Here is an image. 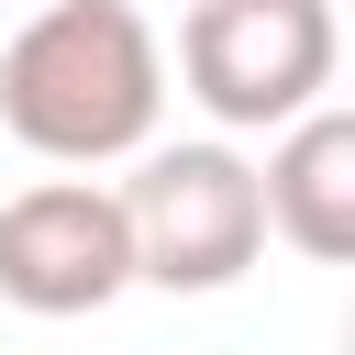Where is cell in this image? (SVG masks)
Listing matches in <instances>:
<instances>
[{
    "label": "cell",
    "instance_id": "cell-1",
    "mask_svg": "<svg viewBox=\"0 0 355 355\" xmlns=\"http://www.w3.org/2000/svg\"><path fill=\"white\" fill-rule=\"evenodd\" d=\"M166 111V44L133 0H44L0 55V122L44 166L144 155Z\"/></svg>",
    "mask_w": 355,
    "mask_h": 355
},
{
    "label": "cell",
    "instance_id": "cell-2",
    "mask_svg": "<svg viewBox=\"0 0 355 355\" xmlns=\"http://www.w3.org/2000/svg\"><path fill=\"white\" fill-rule=\"evenodd\" d=\"M344 33L333 0H189L178 22V78L222 133H277L311 100H333Z\"/></svg>",
    "mask_w": 355,
    "mask_h": 355
},
{
    "label": "cell",
    "instance_id": "cell-3",
    "mask_svg": "<svg viewBox=\"0 0 355 355\" xmlns=\"http://www.w3.org/2000/svg\"><path fill=\"white\" fill-rule=\"evenodd\" d=\"M122 222H133V277L178 300H211L266 255V200L233 144H144Z\"/></svg>",
    "mask_w": 355,
    "mask_h": 355
},
{
    "label": "cell",
    "instance_id": "cell-4",
    "mask_svg": "<svg viewBox=\"0 0 355 355\" xmlns=\"http://www.w3.org/2000/svg\"><path fill=\"white\" fill-rule=\"evenodd\" d=\"M133 288V222L122 189L100 178H33L22 200H0V300L33 322H78L111 311Z\"/></svg>",
    "mask_w": 355,
    "mask_h": 355
},
{
    "label": "cell",
    "instance_id": "cell-5",
    "mask_svg": "<svg viewBox=\"0 0 355 355\" xmlns=\"http://www.w3.org/2000/svg\"><path fill=\"white\" fill-rule=\"evenodd\" d=\"M255 200H266L277 244H300L311 266H344L355 255V111L311 100L300 122H277V155L255 166Z\"/></svg>",
    "mask_w": 355,
    "mask_h": 355
}]
</instances>
